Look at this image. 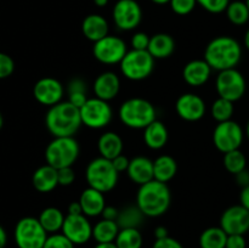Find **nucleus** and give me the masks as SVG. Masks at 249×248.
<instances>
[{
    "mask_svg": "<svg viewBox=\"0 0 249 248\" xmlns=\"http://www.w3.org/2000/svg\"><path fill=\"white\" fill-rule=\"evenodd\" d=\"M215 88L219 97H223L235 104L243 97L247 84L240 71L236 68H230L219 72L215 80Z\"/></svg>",
    "mask_w": 249,
    "mask_h": 248,
    "instance_id": "nucleus-9",
    "label": "nucleus"
},
{
    "mask_svg": "<svg viewBox=\"0 0 249 248\" xmlns=\"http://www.w3.org/2000/svg\"><path fill=\"white\" fill-rule=\"evenodd\" d=\"M246 4H247V6H248V9H249V0H246Z\"/></svg>",
    "mask_w": 249,
    "mask_h": 248,
    "instance_id": "nucleus-59",
    "label": "nucleus"
},
{
    "mask_svg": "<svg viewBox=\"0 0 249 248\" xmlns=\"http://www.w3.org/2000/svg\"><path fill=\"white\" fill-rule=\"evenodd\" d=\"M95 248H118L114 242H108V243H97L95 246Z\"/></svg>",
    "mask_w": 249,
    "mask_h": 248,
    "instance_id": "nucleus-53",
    "label": "nucleus"
},
{
    "mask_svg": "<svg viewBox=\"0 0 249 248\" xmlns=\"http://www.w3.org/2000/svg\"><path fill=\"white\" fill-rule=\"evenodd\" d=\"M87 101V92H73V94H68V102L79 109L84 106Z\"/></svg>",
    "mask_w": 249,
    "mask_h": 248,
    "instance_id": "nucleus-45",
    "label": "nucleus"
},
{
    "mask_svg": "<svg viewBox=\"0 0 249 248\" xmlns=\"http://www.w3.org/2000/svg\"><path fill=\"white\" fill-rule=\"evenodd\" d=\"M66 215L56 207H48L43 209L39 215V221L48 233H56L62 230Z\"/></svg>",
    "mask_w": 249,
    "mask_h": 248,
    "instance_id": "nucleus-29",
    "label": "nucleus"
},
{
    "mask_svg": "<svg viewBox=\"0 0 249 248\" xmlns=\"http://www.w3.org/2000/svg\"><path fill=\"white\" fill-rule=\"evenodd\" d=\"M15 71V62L11 56L0 53V79L9 78Z\"/></svg>",
    "mask_w": 249,
    "mask_h": 248,
    "instance_id": "nucleus-39",
    "label": "nucleus"
},
{
    "mask_svg": "<svg viewBox=\"0 0 249 248\" xmlns=\"http://www.w3.org/2000/svg\"><path fill=\"white\" fill-rule=\"evenodd\" d=\"M242 58V46L235 38L220 35L212 39L204 50V60L212 70L225 71L236 68Z\"/></svg>",
    "mask_w": 249,
    "mask_h": 248,
    "instance_id": "nucleus-1",
    "label": "nucleus"
},
{
    "mask_svg": "<svg viewBox=\"0 0 249 248\" xmlns=\"http://www.w3.org/2000/svg\"><path fill=\"white\" fill-rule=\"evenodd\" d=\"M143 213L140 211L138 206H128L124 209L119 211V215L117 218L119 228H135L138 229L141 225L143 219Z\"/></svg>",
    "mask_w": 249,
    "mask_h": 248,
    "instance_id": "nucleus-31",
    "label": "nucleus"
},
{
    "mask_svg": "<svg viewBox=\"0 0 249 248\" xmlns=\"http://www.w3.org/2000/svg\"><path fill=\"white\" fill-rule=\"evenodd\" d=\"M233 111H235L233 102L223 99V97H218L214 101V104L212 105V117L218 123L231 121V118L233 116Z\"/></svg>",
    "mask_w": 249,
    "mask_h": 248,
    "instance_id": "nucleus-35",
    "label": "nucleus"
},
{
    "mask_svg": "<svg viewBox=\"0 0 249 248\" xmlns=\"http://www.w3.org/2000/svg\"><path fill=\"white\" fill-rule=\"evenodd\" d=\"M172 195L165 182L151 180L139 187L136 195V206L145 216L157 218L169 209Z\"/></svg>",
    "mask_w": 249,
    "mask_h": 248,
    "instance_id": "nucleus-3",
    "label": "nucleus"
},
{
    "mask_svg": "<svg viewBox=\"0 0 249 248\" xmlns=\"http://www.w3.org/2000/svg\"><path fill=\"white\" fill-rule=\"evenodd\" d=\"M118 116L122 123L128 128L145 129L156 121V108L148 100L131 97L121 105Z\"/></svg>",
    "mask_w": 249,
    "mask_h": 248,
    "instance_id": "nucleus-4",
    "label": "nucleus"
},
{
    "mask_svg": "<svg viewBox=\"0 0 249 248\" xmlns=\"http://www.w3.org/2000/svg\"><path fill=\"white\" fill-rule=\"evenodd\" d=\"M236 180H237L238 185L242 187L247 186L249 185V172L247 169H245L243 172L238 173L237 175H236Z\"/></svg>",
    "mask_w": 249,
    "mask_h": 248,
    "instance_id": "nucleus-49",
    "label": "nucleus"
},
{
    "mask_svg": "<svg viewBox=\"0 0 249 248\" xmlns=\"http://www.w3.org/2000/svg\"><path fill=\"white\" fill-rule=\"evenodd\" d=\"M126 173L131 181L141 186V185L155 179L153 160L145 156H138V157L130 159Z\"/></svg>",
    "mask_w": 249,
    "mask_h": 248,
    "instance_id": "nucleus-20",
    "label": "nucleus"
},
{
    "mask_svg": "<svg viewBox=\"0 0 249 248\" xmlns=\"http://www.w3.org/2000/svg\"><path fill=\"white\" fill-rule=\"evenodd\" d=\"M2 125H4V118H2V114L1 112H0V130H1Z\"/></svg>",
    "mask_w": 249,
    "mask_h": 248,
    "instance_id": "nucleus-57",
    "label": "nucleus"
},
{
    "mask_svg": "<svg viewBox=\"0 0 249 248\" xmlns=\"http://www.w3.org/2000/svg\"><path fill=\"white\" fill-rule=\"evenodd\" d=\"M245 46L249 50V29L245 34Z\"/></svg>",
    "mask_w": 249,
    "mask_h": 248,
    "instance_id": "nucleus-56",
    "label": "nucleus"
},
{
    "mask_svg": "<svg viewBox=\"0 0 249 248\" xmlns=\"http://www.w3.org/2000/svg\"><path fill=\"white\" fill-rule=\"evenodd\" d=\"M82 32L85 38L96 43L108 35V22L101 15H88L82 22Z\"/></svg>",
    "mask_w": 249,
    "mask_h": 248,
    "instance_id": "nucleus-23",
    "label": "nucleus"
},
{
    "mask_svg": "<svg viewBox=\"0 0 249 248\" xmlns=\"http://www.w3.org/2000/svg\"><path fill=\"white\" fill-rule=\"evenodd\" d=\"M152 2H155V4L157 5H164V4H169L170 0H151Z\"/></svg>",
    "mask_w": 249,
    "mask_h": 248,
    "instance_id": "nucleus-55",
    "label": "nucleus"
},
{
    "mask_svg": "<svg viewBox=\"0 0 249 248\" xmlns=\"http://www.w3.org/2000/svg\"><path fill=\"white\" fill-rule=\"evenodd\" d=\"M225 12L229 21L235 26H243L249 21V9L246 1L241 0L230 1Z\"/></svg>",
    "mask_w": 249,
    "mask_h": 248,
    "instance_id": "nucleus-32",
    "label": "nucleus"
},
{
    "mask_svg": "<svg viewBox=\"0 0 249 248\" xmlns=\"http://www.w3.org/2000/svg\"><path fill=\"white\" fill-rule=\"evenodd\" d=\"M45 125L53 138L74 136L83 125L80 111L68 101H61L49 107L45 116Z\"/></svg>",
    "mask_w": 249,
    "mask_h": 248,
    "instance_id": "nucleus-2",
    "label": "nucleus"
},
{
    "mask_svg": "<svg viewBox=\"0 0 249 248\" xmlns=\"http://www.w3.org/2000/svg\"><path fill=\"white\" fill-rule=\"evenodd\" d=\"M80 206H82L83 214L87 216H99L104 212L106 207L105 202V194L92 187H87L80 194L79 197Z\"/></svg>",
    "mask_w": 249,
    "mask_h": 248,
    "instance_id": "nucleus-21",
    "label": "nucleus"
},
{
    "mask_svg": "<svg viewBox=\"0 0 249 248\" xmlns=\"http://www.w3.org/2000/svg\"><path fill=\"white\" fill-rule=\"evenodd\" d=\"M121 71L125 78L134 82L143 80L152 74L155 70V58L147 50H134L126 53L122 60Z\"/></svg>",
    "mask_w": 249,
    "mask_h": 248,
    "instance_id": "nucleus-7",
    "label": "nucleus"
},
{
    "mask_svg": "<svg viewBox=\"0 0 249 248\" xmlns=\"http://www.w3.org/2000/svg\"><path fill=\"white\" fill-rule=\"evenodd\" d=\"M119 230H121V228H119L117 221L102 219L92 226V237L96 240L97 243L114 242L117 236H118Z\"/></svg>",
    "mask_w": 249,
    "mask_h": 248,
    "instance_id": "nucleus-28",
    "label": "nucleus"
},
{
    "mask_svg": "<svg viewBox=\"0 0 249 248\" xmlns=\"http://www.w3.org/2000/svg\"><path fill=\"white\" fill-rule=\"evenodd\" d=\"M79 111L83 125H87L90 129L105 128L108 125L113 116V111L108 101H105L96 96L88 99Z\"/></svg>",
    "mask_w": 249,
    "mask_h": 248,
    "instance_id": "nucleus-10",
    "label": "nucleus"
},
{
    "mask_svg": "<svg viewBox=\"0 0 249 248\" xmlns=\"http://www.w3.org/2000/svg\"><path fill=\"white\" fill-rule=\"evenodd\" d=\"M224 167L229 173L233 175H237L238 173L243 172L247 167V158H246L245 153L240 148L224 153Z\"/></svg>",
    "mask_w": 249,
    "mask_h": 248,
    "instance_id": "nucleus-34",
    "label": "nucleus"
},
{
    "mask_svg": "<svg viewBox=\"0 0 249 248\" xmlns=\"http://www.w3.org/2000/svg\"><path fill=\"white\" fill-rule=\"evenodd\" d=\"M178 116L186 122H197L206 114V102L201 96L186 92L178 97L175 104Z\"/></svg>",
    "mask_w": 249,
    "mask_h": 248,
    "instance_id": "nucleus-17",
    "label": "nucleus"
},
{
    "mask_svg": "<svg viewBox=\"0 0 249 248\" xmlns=\"http://www.w3.org/2000/svg\"><path fill=\"white\" fill-rule=\"evenodd\" d=\"M114 243L118 248H141V246H142V235L139 231V229H121Z\"/></svg>",
    "mask_w": 249,
    "mask_h": 248,
    "instance_id": "nucleus-33",
    "label": "nucleus"
},
{
    "mask_svg": "<svg viewBox=\"0 0 249 248\" xmlns=\"http://www.w3.org/2000/svg\"><path fill=\"white\" fill-rule=\"evenodd\" d=\"M6 242H7L6 231H5V229L0 225V248H5Z\"/></svg>",
    "mask_w": 249,
    "mask_h": 248,
    "instance_id": "nucleus-52",
    "label": "nucleus"
},
{
    "mask_svg": "<svg viewBox=\"0 0 249 248\" xmlns=\"http://www.w3.org/2000/svg\"><path fill=\"white\" fill-rule=\"evenodd\" d=\"M245 131L235 121H226L216 124L213 131V142L220 152L228 153L238 150L243 142Z\"/></svg>",
    "mask_w": 249,
    "mask_h": 248,
    "instance_id": "nucleus-11",
    "label": "nucleus"
},
{
    "mask_svg": "<svg viewBox=\"0 0 249 248\" xmlns=\"http://www.w3.org/2000/svg\"><path fill=\"white\" fill-rule=\"evenodd\" d=\"M88 87L87 83L79 77H75L70 80L67 85V92L68 94H73V92H87Z\"/></svg>",
    "mask_w": 249,
    "mask_h": 248,
    "instance_id": "nucleus-42",
    "label": "nucleus"
},
{
    "mask_svg": "<svg viewBox=\"0 0 249 248\" xmlns=\"http://www.w3.org/2000/svg\"><path fill=\"white\" fill-rule=\"evenodd\" d=\"M32 184L34 189L41 194L53 191L58 185V173L56 168L48 164L39 167L32 177Z\"/></svg>",
    "mask_w": 249,
    "mask_h": 248,
    "instance_id": "nucleus-22",
    "label": "nucleus"
},
{
    "mask_svg": "<svg viewBox=\"0 0 249 248\" xmlns=\"http://www.w3.org/2000/svg\"><path fill=\"white\" fill-rule=\"evenodd\" d=\"M74 243L66 237L62 232H56L48 236L43 248H74Z\"/></svg>",
    "mask_w": 249,
    "mask_h": 248,
    "instance_id": "nucleus-36",
    "label": "nucleus"
},
{
    "mask_svg": "<svg viewBox=\"0 0 249 248\" xmlns=\"http://www.w3.org/2000/svg\"><path fill=\"white\" fill-rule=\"evenodd\" d=\"M220 228L228 235H245L249 231V211L241 204L229 207L221 214Z\"/></svg>",
    "mask_w": 249,
    "mask_h": 248,
    "instance_id": "nucleus-15",
    "label": "nucleus"
},
{
    "mask_svg": "<svg viewBox=\"0 0 249 248\" xmlns=\"http://www.w3.org/2000/svg\"><path fill=\"white\" fill-rule=\"evenodd\" d=\"M112 17L121 31H133L142 19V10L136 0H118L113 6Z\"/></svg>",
    "mask_w": 249,
    "mask_h": 248,
    "instance_id": "nucleus-13",
    "label": "nucleus"
},
{
    "mask_svg": "<svg viewBox=\"0 0 249 248\" xmlns=\"http://www.w3.org/2000/svg\"><path fill=\"white\" fill-rule=\"evenodd\" d=\"M245 235H228L225 248H246Z\"/></svg>",
    "mask_w": 249,
    "mask_h": 248,
    "instance_id": "nucleus-44",
    "label": "nucleus"
},
{
    "mask_svg": "<svg viewBox=\"0 0 249 248\" xmlns=\"http://www.w3.org/2000/svg\"><path fill=\"white\" fill-rule=\"evenodd\" d=\"M65 94V88L62 83L53 77L40 78L34 84L33 96L39 104L51 107L58 104Z\"/></svg>",
    "mask_w": 249,
    "mask_h": 248,
    "instance_id": "nucleus-16",
    "label": "nucleus"
},
{
    "mask_svg": "<svg viewBox=\"0 0 249 248\" xmlns=\"http://www.w3.org/2000/svg\"><path fill=\"white\" fill-rule=\"evenodd\" d=\"M169 5L173 12L180 16H186L194 11L197 5V0H170Z\"/></svg>",
    "mask_w": 249,
    "mask_h": 248,
    "instance_id": "nucleus-37",
    "label": "nucleus"
},
{
    "mask_svg": "<svg viewBox=\"0 0 249 248\" xmlns=\"http://www.w3.org/2000/svg\"><path fill=\"white\" fill-rule=\"evenodd\" d=\"M118 175L119 173L116 170L112 160L101 156L92 159L85 169L88 185L104 194L112 191L117 186Z\"/></svg>",
    "mask_w": 249,
    "mask_h": 248,
    "instance_id": "nucleus-6",
    "label": "nucleus"
},
{
    "mask_svg": "<svg viewBox=\"0 0 249 248\" xmlns=\"http://www.w3.org/2000/svg\"><path fill=\"white\" fill-rule=\"evenodd\" d=\"M61 231L74 245H84L92 237V226L84 214H67Z\"/></svg>",
    "mask_w": 249,
    "mask_h": 248,
    "instance_id": "nucleus-14",
    "label": "nucleus"
},
{
    "mask_svg": "<svg viewBox=\"0 0 249 248\" xmlns=\"http://www.w3.org/2000/svg\"><path fill=\"white\" fill-rule=\"evenodd\" d=\"M128 53L125 41L119 36L106 35L101 40L94 43L92 53L99 62L104 65L121 63Z\"/></svg>",
    "mask_w": 249,
    "mask_h": 248,
    "instance_id": "nucleus-12",
    "label": "nucleus"
},
{
    "mask_svg": "<svg viewBox=\"0 0 249 248\" xmlns=\"http://www.w3.org/2000/svg\"><path fill=\"white\" fill-rule=\"evenodd\" d=\"M155 237L156 240H160V238H164V237H168V230L167 228H164V226H157V228L155 229Z\"/></svg>",
    "mask_w": 249,
    "mask_h": 248,
    "instance_id": "nucleus-51",
    "label": "nucleus"
},
{
    "mask_svg": "<svg viewBox=\"0 0 249 248\" xmlns=\"http://www.w3.org/2000/svg\"><path fill=\"white\" fill-rule=\"evenodd\" d=\"M94 4L99 7H104L108 4V0H94Z\"/></svg>",
    "mask_w": 249,
    "mask_h": 248,
    "instance_id": "nucleus-54",
    "label": "nucleus"
},
{
    "mask_svg": "<svg viewBox=\"0 0 249 248\" xmlns=\"http://www.w3.org/2000/svg\"><path fill=\"white\" fill-rule=\"evenodd\" d=\"M102 219H107V220H114L117 221V218L119 215V211L116 207L112 206H106L105 207L104 212H102Z\"/></svg>",
    "mask_w": 249,
    "mask_h": 248,
    "instance_id": "nucleus-47",
    "label": "nucleus"
},
{
    "mask_svg": "<svg viewBox=\"0 0 249 248\" xmlns=\"http://www.w3.org/2000/svg\"><path fill=\"white\" fill-rule=\"evenodd\" d=\"M68 214H83V209L79 201L70 203V206H68Z\"/></svg>",
    "mask_w": 249,
    "mask_h": 248,
    "instance_id": "nucleus-50",
    "label": "nucleus"
},
{
    "mask_svg": "<svg viewBox=\"0 0 249 248\" xmlns=\"http://www.w3.org/2000/svg\"><path fill=\"white\" fill-rule=\"evenodd\" d=\"M228 233L220 226H212L206 229L199 236L201 248H225Z\"/></svg>",
    "mask_w": 249,
    "mask_h": 248,
    "instance_id": "nucleus-30",
    "label": "nucleus"
},
{
    "mask_svg": "<svg viewBox=\"0 0 249 248\" xmlns=\"http://www.w3.org/2000/svg\"><path fill=\"white\" fill-rule=\"evenodd\" d=\"M97 148L101 157L112 160L123 153V140L114 131H106L99 138Z\"/></svg>",
    "mask_w": 249,
    "mask_h": 248,
    "instance_id": "nucleus-26",
    "label": "nucleus"
},
{
    "mask_svg": "<svg viewBox=\"0 0 249 248\" xmlns=\"http://www.w3.org/2000/svg\"><path fill=\"white\" fill-rule=\"evenodd\" d=\"M92 88H94L96 97L105 101H111L118 95L121 90V80L116 73L106 71L97 75Z\"/></svg>",
    "mask_w": 249,
    "mask_h": 248,
    "instance_id": "nucleus-18",
    "label": "nucleus"
},
{
    "mask_svg": "<svg viewBox=\"0 0 249 248\" xmlns=\"http://www.w3.org/2000/svg\"><path fill=\"white\" fill-rule=\"evenodd\" d=\"M152 248H184V246L178 240L168 236V237L160 238V240H156Z\"/></svg>",
    "mask_w": 249,
    "mask_h": 248,
    "instance_id": "nucleus-43",
    "label": "nucleus"
},
{
    "mask_svg": "<svg viewBox=\"0 0 249 248\" xmlns=\"http://www.w3.org/2000/svg\"><path fill=\"white\" fill-rule=\"evenodd\" d=\"M197 4L211 14H221L229 6L230 0H197Z\"/></svg>",
    "mask_w": 249,
    "mask_h": 248,
    "instance_id": "nucleus-38",
    "label": "nucleus"
},
{
    "mask_svg": "<svg viewBox=\"0 0 249 248\" xmlns=\"http://www.w3.org/2000/svg\"><path fill=\"white\" fill-rule=\"evenodd\" d=\"M240 202H241V206H243L246 209H248L249 211V185L242 187V190H241Z\"/></svg>",
    "mask_w": 249,
    "mask_h": 248,
    "instance_id": "nucleus-48",
    "label": "nucleus"
},
{
    "mask_svg": "<svg viewBox=\"0 0 249 248\" xmlns=\"http://www.w3.org/2000/svg\"><path fill=\"white\" fill-rule=\"evenodd\" d=\"M148 53L153 56V58H168L174 53L175 40L170 34L157 33L151 36L150 45L147 49Z\"/></svg>",
    "mask_w": 249,
    "mask_h": 248,
    "instance_id": "nucleus-25",
    "label": "nucleus"
},
{
    "mask_svg": "<svg viewBox=\"0 0 249 248\" xmlns=\"http://www.w3.org/2000/svg\"><path fill=\"white\" fill-rule=\"evenodd\" d=\"M153 172H155V180L167 184L177 175V160L169 155L160 156L153 160Z\"/></svg>",
    "mask_w": 249,
    "mask_h": 248,
    "instance_id": "nucleus-27",
    "label": "nucleus"
},
{
    "mask_svg": "<svg viewBox=\"0 0 249 248\" xmlns=\"http://www.w3.org/2000/svg\"><path fill=\"white\" fill-rule=\"evenodd\" d=\"M246 135H247V138H248V140H249V121H248V123H247V126H246Z\"/></svg>",
    "mask_w": 249,
    "mask_h": 248,
    "instance_id": "nucleus-58",
    "label": "nucleus"
},
{
    "mask_svg": "<svg viewBox=\"0 0 249 248\" xmlns=\"http://www.w3.org/2000/svg\"><path fill=\"white\" fill-rule=\"evenodd\" d=\"M58 173V185L61 186H70L74 182L75 173L72 167H66L57 169Z\"/></svg>",
    "mask_w": 249,
    "mask_h": 248,
    "instance_id": "nucleus-41",
    "label": "nucleus"
},
{
    "mask_svg": "<svg viewBox=\"0 0 249 248\" xmlns=\"http://www.w3.org/2000/svg\"><path fill=\"white\" fill-rule=\"evenodd\" d=\"M168 129L160 121H153L143 129V140L151 150H160L168 142Z\"/></svg>",
    "mask_w": 249,
    "mask_h": 248,
    "instance_id": "nucleus-24",
    "label": "nucleus"
},
{
    "mask_svg": "<svg viewBox=\"0 0 249 248\" xmlns=\"http://www.w3.org/2000/svg\"><path fill=\"white\" fill-rule=\"evenodd\" d=\"M79 143L74 136H60L53 138L48 143L45 150V160L56 169L73 167L79 157Z\"/></svg>",
    "mask_w": 249,
    "mask_h": 248,
    "instance_id": "nucleus-5",
    "label": "nucleus"
},
{
    "mask_svg": "<svg viewBox=\"0 0 249 248\" xmlns=\"http://www.w3.org/2000/svg\"><path fill=\"white\" fill-rule=\"evenodd\" d=\"M151 36L147 35L143 32H136L133 36H131V48L134 50H147L148 45H150Z\"/></svg>",
    "mask_w": 249,
    "mask_h": 248,
    "instance_id": "nucleus-40",
    "label": "nucleus"
},
{
    "mask_svg": "<svg viewBox=\"0 0 249 248\" xmlns=\"http://www.w3.org/2000/svg\"><path fill=\"white\" fill-rule=\"evenodd\" d=\"M15 242L18 248H43L48 232L38 218L24 216L15 226Z\"/></svg>",
    "mask_w": 249,
    "mask_h": 248,
    "instance_id": "nucleus-8",
    "label": "nucleus"
},
{
    "mask_svg": "<svg viewBox=\"0 0 249 248\" xmlns=\"http://www.w3.org/2000/svg\"><path fill=\"white\" fill-rule=\"evenodd\" d=\"M112 163H113V165H114V168H116L117 172L123 173V172H126V170H128L130 159H129L128 157H125V156L122 153V155L117 156L114 159H112Z\"/></svg>",
    "mask_w": 249,
    "mask_h": 248,
    "instance_id": "nucleus-46",
    "label": "nucleus"
},
{
    "mask_svg": "<svg viewBox=\"0 0 249 248\" xmlns=\"http://www.w3.org/2000/svg\"><path fill=\"white\" fill-rule=\"evenodd\" d=\"M211 73L212 67L206 60H192L185 65L182 70V78L189 85L198 88L208 82Z\"/></svg>",
    "mask_w": 249,
    "mask_h": 248,
    "instance_id": "nucleus-19",
    "label": "nucleus"
}]
</instances>
